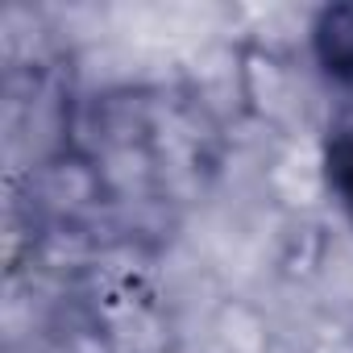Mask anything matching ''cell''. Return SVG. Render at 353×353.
Wrapping results in <instances>:
<instances>
[{
  "label": "cell",
  "instance_id": "obj_1",
  "mask_svg": "<svg viewBox=\"0 0 353 353\" xmlns=\"http://www.w3.org/2000/svg\"><path fill=\"white\" fill-rule=\"evenodd\" d=\"M328 183H332L341 208L353 221V117L332 129V141H328Z\"/></svg>",
  "mask_w": 353,
  "mask_h": 353
}]
</instances>
